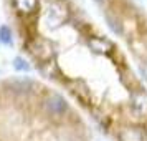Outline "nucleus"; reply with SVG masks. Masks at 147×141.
I'll return each instance as SVG.
<instances>
[{
    "label": "nucleus",
    "mask_w": 147,
    "mask_h": 141,
    "mask_svg": "<svg viewBox=\"0 0 147 141\" xmlns=\"http://www.w3.org/2000/svg\"><path fill=\"white\" fill-rule=\"evenodd\" d=\"M45 105H47L48 111L53 114H61L66 111V101H65V98L63 96H60V95H50L47 98V101H45Z\"/></svg>",
    "instance_id": "f257e3e1"
},
{
    "label": "nucleus",
    "mask_w": 147,
    "mask_h": 141,
    "mask_svg": "<svg viewBox=\"0 0 147 141\" xmlns=\"http://www.w3.org/2000/svg\"><path fill=\"white\" fill-rule=\"evenodd\" d=\"M30 50L32 53L38 58L40 61H48L51 58V48L47 42H41V40H35L32 45H30Z\"/></svg>",
    "instance_id": "f03ea898"
},
{
    "label": "nucleus",
    "mask_w": 147,
    "mask_h": 141,
    "mask_svg": "<svg viewBox=\"0 0 147 141\" xmlns=\"http://www.w3.org/2000/svg\"><path fill=\"white\" fill-rule=\"evenodd\" d=\"M132 108L134 111L140 116H147V95L142 91H136L132 93Z\"/></svg>",
    "instance_id": "7ed1b4c3"
},
{
    "label": "nucleus",
    "mask_w": 147,
    "mask_h": 141,
    "mask_svg": "<svg viewBox=\"0 0 147 141\" xmlns=\"http://www.w3.org/2000/svg\"><path fill=\"white\" fill-rule=\"evenodd\" d=\"M121 141H146V134L139 128H124L119 133Z\"/></svg>",
    "instance_id": "20e7f679"
},
{
    "label": "nucleus",
    "mask_w": 147,
    "mask_h": 141,
    "mask_svg": "<svg viewBox=\"0 0 147 141\" xmlns=\"http://www.w3.org/2000/svg\"><path fill=\"white\" fill-rule=\"evenodd\" d=\"M88 45L93 48L94 52L98 53H107L113 50V43L109 40H104V38H99V37H93L88 40Z\"/></svg>",
    "instance_id": "39448f33"
},
{
    "label": "nucleus",
    "mask_w": 147,
    "mask_h": 141,
    "mask_svg": "<svg viewBox=\"0 0 147 141\" xmlns=\"http://www.w3.org/2000/svg\"><path fill=\"white\" fill-rule=\"evenodd\" d=\"M15 7L22 14H33L38 8V0H15Z\"/></svg>",
    "instance_id": "423d86ee"
},
{
    "label": "nucleus",
    "mask_w": 147,
    "mask_h": 141,
    "mask_svg": "<svg viewBox=\"0 0 147 141\" xmlns=\"http://www.w3.org/2000/svg\"><path fill=\"white\" fill-rule=\"evenodd\" d=\"M0 42L5 43V45H8V43L12 42V32H10V28L5 27V25L0 27Z\"/></svg>",
    "instance_id": "0eeeda50"
},
{
    "label": "nucleus",
    "mask_w": 147,
    "mask_h": 141,
    "mask_svg": "<svg viewBox=\"0 0 147 141\" xmlns=\"http://www.w3.org/2000/svg\"><path fill=\"white\" fill-rule=\"evenodd\" d=\"M13 67H15V70H18V72H28V70H30V65H28L23 58H20V57H17L13 60Z\"/></svg>",
    "instance_id": "6e6552de"
},
{
    "label": "nucleus",
    "mask_w": 147,
    "mask_h": 141,
    "mask_svg": "<svg viewBox=\"0 0 147 141\" xmlns=\"http://www.w3.org/2000/svg\"><path fill=\"white\" fill-rule=\"evenodd\" d=\"M96 2H104V0H96Z\"/></svg>",
    "instance_id": "1a4fd4ad"
}]
</instances>
